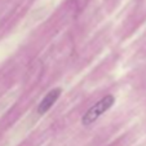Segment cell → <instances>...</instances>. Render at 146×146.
<instances>
[{"label":"cell","mask_w":146,"mask_h":146,"mask_svg":"<svg viewBox=\"0 0 146 146\" xmlns=\"http://www.w3.org/2000/svg\"><path fill=\"white\" fill-rule=\"evenodd\" d=\"M114 104H115V97H114L113 94H108V96L102 97L93 106H91V108L86 111V114L82 116V124L86 125V127L92 125V124L98 120L109 109H111V106H113Z\"/></svg>","instance_id":"1"},{"label":"cell","mask_w":146,"mask_h":146,"mask_svg":"<svg viewBox=\"0 0 146 146\" xmlns=\"http://www.w3.org/2000/svg\"><path fill=\"white\" fill-rule=\"evenodd\" d=\"M61 93H62V89H61L60 87H58V88L50 89V91L43 97V100H41L40 104L38 105L36 113H38L39 115H44L47 111H49L50 109L53 108V105L57 102V100L60 98Z\"/></svg>","instance_id":"2"}]
</instances>
